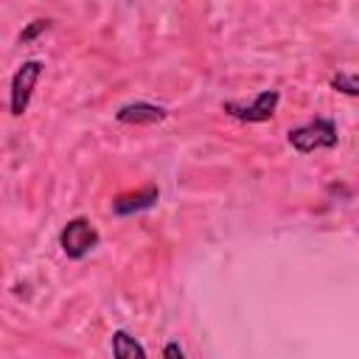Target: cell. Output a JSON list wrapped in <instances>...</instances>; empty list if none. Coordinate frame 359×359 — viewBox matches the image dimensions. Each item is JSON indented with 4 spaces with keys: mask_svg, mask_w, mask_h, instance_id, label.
<instances>
[{
    "mask_svg": "<svg viewBox=\"0 0 359 359\" xmlns=\"http://www.w3.org/2000/svg\"><path fill=\"white\" fill-rule=\"evenodd\" d=\"M286 140L297 154H311V151L334 149L339 143V135H337V123L331 118H311L300 126H292L286 132Z\"/></svg>",
    "mask_w": 359,
    "mask_h": 359,
    "instance_id": "cell-1",
    "label": "cell"
},
{
    "mask_svg": "<svg viewBox=\"0 0 359 359\" xmlns=\"http://www.w3.org/2000/svg\"><path fill=\"white\" fill-rule=\"evenodd\" d=\"M98 241H101V236L87 216H73L59 230V247L70 261H81L84 255H90L98 247Z\"/></svg>",
    "mask_w": 359,
    "mask_h": 359,
    "instance_id": "cell-2",
    "label": "cell"
},
{
    "mask_svg": "<svg viewBox=\"0 0 359 359\" xmlns=\"http://www.w3.org/2000/svg\"><path fill=\"white\" fill-rule=\"evenodd\" d=\"M45 65L39 59H25L20 62V67L11 73V87H8V112L14 118H22L31 107V98H34V87L42 76Z\"/></svg>",
    "mask_w": 359,
    "mask_h": 359,
    "instance_id": "cell-3",
    "label": "cell"
},
{
    "mask_svg": "<svg viewBox=\"0 0 359 359\" xmlns=\"http://www.w3.org/2000/svg\"><path fill=\"white\" fill-rule=\"evenodd\" d=\"M280 104V93L278 90H261L250 104L241 101H222V112L241 121V123H264L272 121Z\"/></svg>",
    "mask_w": 359,
    "mask_h": 359,
    "instance_id": "cell-4",
    "label": "cell"
},
{
    "mask_svg": "<svg viewBox=\"0 0 359 359\" xmlns=\"http://www.w3.org/2000/svg\"><path fill=\"white\" fill-rule=\"evenodd\" d=\"M165 118L168 109L151 101H129L115 109V121L123 126H151V123H163Z\"/></svg>",
    "mask_w": 359,
    "mask_h": 359,
    "instance_id": "cell-5",
    "label": "cell"
},
{
    "mask_svg": "<svg viewBox=\"0 0 359 359\" xmlns=\"http://www.w3.org/2000/svg\"><path fill=\"white\" fill-rule=\"evenodd\" d=\"M160 199V188L157 185H143L137 191H126V194H118L112 202H109V210L115 216H132V213H143L149 208H154Z\"/></svg>",
    "mask_w": 359,
    "mask_h": 359,
    "instance_id": "cell-6",
    "label": "cell"
},
{
    "mask_svg": "<svg viewBox=\"0 0 359 359\" xmlns=\"http://www.w3.org/2000/svg\"><path fill=\"white\" fill-rule=\"evenodd\" d=\"M109 348H112V356H118V359H143L146 356V348L126 331V328H115L112 331V342H109Z\"/></svg>",
    "mask_w": 359,
    "mask_h": 359,
    "instance_id": "cell-7",
    "label": "cell"
},
{
    "mask_svg": "<svg viewBox=\"0 0 359 359\" xmlns=\"http://www.w3.org/2000/svg\"><path fill=\"white\" fill-rule=\"evenodd\" d=\"M331 87H334L337 93L348 95V98H356V95H359V79H356V73H351V70L334 73V76H331Z\"/></svg>",
    "mask_w": 359,
    "mask_h": 359,
    "instance_id": "cell-8",
    "label": "cell"
},
{
    "mask_svg": "<svg viewBox=\"0 0 359 359\" xmlns=\"http://www.w3.org/2000/svg\"><path fill=\"white\" fill-rule=\"evenodd\" d=\"M48 28H50V20H48V17H36V20H31V22L20 31L17 42H20V45H28V42H34L39 34H45Z\"/></svg>",
    "mask_w": 359,
    "mask_h": 359,
    "instance_id": "cell-9",
    "label": "cell"
},
{
    "mask_svg": "<svg viewBox=\"0 0 359 359\" xmlns=\"http://www.w3.org/2000/svg\"><path fill=\"white\" fill-rule=\"evenodd\" d=\"M163 356H165V359H182V356H185V351H182V345H180V342H168V345L163 348Z\"/></svg>",
    "mask_w": 359,
    "mask_h": 359,
    "instance_id": "cell-10",
    "label": "cell"
}]
</instances>
